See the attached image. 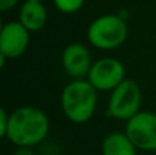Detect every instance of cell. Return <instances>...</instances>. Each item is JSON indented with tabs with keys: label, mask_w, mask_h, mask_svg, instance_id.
Returning <instances> with one entry per match:
<instances>
[{
	"label": "cell",
	"mask_w": 156,
	"mask_h": 155,
	"mask_svg": "<svg viewBox=\"0 0 156 155\" xmlns=\"http://www.w3.org/2000/svg\"><path fill=\"white\" fill-rule=\"evenodd\" d=\"M49 118L34 106H19L10 113L5 139L16 147H36L49 133Z\"/></svg>",
	"instance_id": "cell-1"
},
{
	"label": "cell",
	"mask_w": 156,
	"mask_h": 155,
	"mask_svg": "<svg viewBox=\"0 0 156 155\" xmlns=\"http://www.w3.org/2000/svg\"><path fill=\"white\" fill-rule=\"evenodd\" d=\"M99 91L88 78L71 80L60 93V109L70 122L85 124L94 115L97 109Z\"/></svg>",
	"instance_id": "cell-2"
},
{
	"label": "cell",
	"mask_w": 156,
	"mask_h": 155,
	"mask_svg": "<svg viewBox=\"0 0 156 155\" xmlns=\"http://www.w3.org/2000/svg\"><path fill=\"white\" fill-rule=\"evenodd\" d=\"M127 21L119 14H104L90 22L88 27V41L94 48L101 51L116 49L127 38Z\"/></svg>",
	"instance_id": "cell-3"
},
{
	"label": "cell",
	"mask_w": 156,
	"mask_h": 155,
	"mask_svg": "<svg viewBox=\"0 0 156 155\" xmlns=\"http://www.w3.org/2000/svg\"><path fill=\"white\" fill-rule=\"evenodd\" d=\"M143 92L140 85L133 80H123L115 89L111 91L107 104V115L114 120L125 121L141 111Z\"/></svg>",
	"instance_id": "cell-4"
},
{
	"label": "cell",
	"mask_w": 156,
	"mask_h": 155,
	"mask_svg": "<svg viewBox=\"0 0 156 155\" xmlns=\"http://www.w3.org/2000/svg\"><path fill=\"white\" fill-rule=\"evenodd\" d=\"M86 78L99 92H111L126 80V69L119 59L104 56L93 62Z\"/></svg>",
	"instance_id": "cell-5"
},
{
	"label": "cell",
	"mask_w": 156,
	"mask_h": 155,
	"mask_svg": "<svg viewBox=\"0 0 156 155\" xmlns=\"http://www.w3.org/2000/svg\"><path fill=\"white\" fill-rule=\"evenodd\" d=\"M125 132L141 151H156V114L141 110L126 121Z\"/></svg>",
	"instance_id": "cell-6"
},
{
	"label": "cell",
	"mask_w": 156,
	"mask_h": 155,
	"mask_svg": "<svg viewBox=\"0 0 156 155\" xmlns=\"http://www.w3.org/2000/svg\"><path fill=\"white\" fill-rule=\"evenodd\" d=\"M30 43V32L19 21L5 22L0 30V54L8 59L22 56Z\"/></svg>",
	"instance_id": "cell-7"
},
{
	"label": "cell",
	"mask_w": 156,
	"mask_h": 155,
	"mask_svg": "<svg viewBox=\"0 0 156 155\" xmlns=\"http://www.w3.org/2000/svg\"><path fill=\"white\" fill-rule=\"evenodd\" d=\"M63 71L70 78H86L92 65V56L88 47L82 43H70L63 49L60 56Z\"/></svg>",
	"instance_id": "cell-8"
},
{
	"label": "cell",
	"mask_w": 156,
	"mask_h": 155,
	"mask_svg": "<svg viewBox=\"0 0 156 155\" xmlns=\"http://www.w3.org/2000/svg\"><path fill=\"white\" fill-rule=\"evenodd\" d=\"M48 19V13L43 3L37 2H26L21 5L18 14V21L29 30L32 32H38L41 30L47 23Z\"/></svg>",
	"instance_id": "cell-9"
},
{
	"label": "cell",
	"mask_w": 156,
	"mask_h": 155,
	"mask_svg": "<svg viewBox=\"0 0 156 155\" xmlns=\"http://www.w3.org/2000/svg\"><path fill=\"white\" fill-rule=\"evenodd\" d=\"M137 150L126 132H111L101 143L103 155H137Z\"/></svg>",
	"instance_id": "cell-10"
},
{
	"label": "cell",
	"mask_w": 156,
	"mask_h": 155,
	"mask_svg": "<svg viewBox=\"0 0 156 155\" xmlns=\"http://www.w3.org/2000/svg\"><path fill=\"white\" fill-rule=\"evenodd\" d=\"M55 7L63 14L78 13L85 4V0H52Z\"/></svg>",
	"instance_id": "cell-11"
},
{
	"label": "cell",
	"mask_w": 156,
	"mask_h": 155,
	"mask_svg": "<svg viewBox=\"0 0 156 155\" xmlns=\"http://www.w3.org/2000/svg\"><path fill=\"white\" fill-rule=\"evenodd\" d=\"M8 122H10V114L5 111V109L0 110V136L5 139V135L8 131Z\"/></svg>",
	"instance_id": "cell-12"
},
{
	"label": "cell",
	"mask_w": 156,
	"mask_h": 155,
	"mask_svg": "<svg viewBox=\"0 0 156 155\" xmlns=\"http://www.w3.org/2000/svg\"><path fill=\"white\" fill-rule=\"evenodd\" d=\"M18 3H19V0H0V10H2L3 13L10 11V10H12Z\"/></svg>",
	"instance_id": "cell-13"
},
{
	"label": "cell",
	"mask_w": 156,
	"mask_h": 155,
	"mask_svg": "<svg viewBox=\"0 0 156 155\" xmlns=\"http://www.w3.org/2000/svg\"><path fill=\"white\" fill-rule=\"evenodd\" d=\"M12 155H36L33 153L32 147H16Z\"/></svg>",
	"instance_id": "cell-14"
},
{
	"label": "cell",
	"mask_w": 156,
	"mask_h": 155,
	"mask_svg": "<svg viewBox=\"0 0 156 155\" xmlns=\"http://www.w3.org/2000/svg\"><path fill=\"white\" fill-rule=\"evenodd\" d=\"M26 2H37V3H43L44 0H26Z\"/></svg>",
	"instance_id": "cell-15"
}]
</instances>
